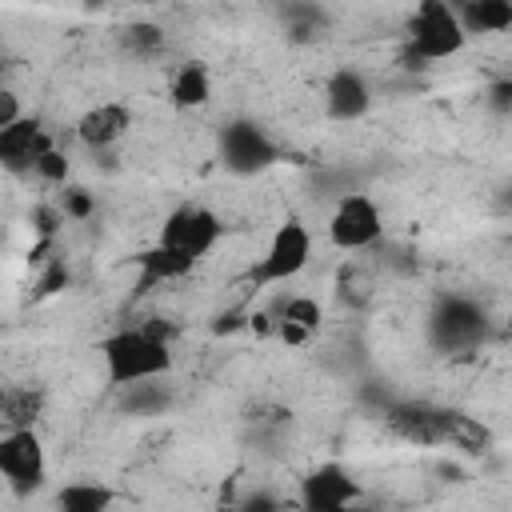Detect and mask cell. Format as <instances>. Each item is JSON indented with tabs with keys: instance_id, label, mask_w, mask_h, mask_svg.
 <instances>
[{
	"instance_id": "6da1fadb",
	"label": "cell",
	"mask_w": 512,
	"mask_h": 512,
	"mask_svg": "<svg viewBox=\"0 0 512 512\" xmlns=\"http://www.w3.org/2000/svg\"><path fill=\"white\" fill-rule=\"evenodd\" d=\"M104 356V372L112 388L136 384V380H152V376H168L172 372V348H168V328L160 320L140 324V328H120L100 344Z\"/></svg>"
},
{
	"instance_id": "7a4b0ae2",
	"label": "cell",
	"mask_w": 512,
	"mask_h": 512,
	"mask_svg": "<svg viewBox=\"0 0 512 512\" xmlns=\"http://www.w3.org/2000/svg\"><path fill=\"white\" fill-rule=\"evenodd\" d=\"M408 44L416 60H448L468 44V32L448 0H420L408 16Z\"/></svg>"
},
{
	"instance_id": "3957f363",
	"label": "cell",
	"mask_w": 512,
	"mask_h": 512,
	"mask_svg": "<svg viewBox=\"0 0 512 512\" xmlns=\"http://www.w3.org/2000/svg\"><path fill=\"white\" fill-rule=\"evenodd\" d=\"M308 260H312V232L300 220H284L272 232L264 256L252 264L248 276H252V284H284V280L300 276L308 268Z\"/></svg>"
},
{
	"instance_id": "277c9868",
	"label": "cell",
	"mask_w": 512,
	"mask_h": 512,
	"mask_svg": "<svg viewBox=\"0 0 512 512\" xmlns=\"http://www.w3.org/2000/svg\"><path fill=\"white\" fill-rule=\"evenodd\" d=\"M220 236H224V224H220V216L212 208H204V204H180V208H172L164 216L156 244L176 248L188 260H204L216 248Z\"/></svg>"
},
{
	"instance_id": "5b68a950",
	"label": "cell",
	"mask_w": 512,
	"mask_h": 512,
	"mask_svg": "<svg viewBox=\"0 0 512 512\" xmlns=\"http://www.w3.org/2000/svg\"><path fill=\"white\" fill-rule=\"evenodd\" d=\"M276 156H280L276 140L256 120H232L220 128V160L228 172H236V176L264 172Z\"/></svg>"
},
{
	"instance_id": "8992f818",
	"label": "cell",
	"mask_w": 512,
	"mask_h": 512,
	"mask_svg": "<svg viewBox=\"0 0 512 512\" xmlns=\"http://www.w3.org/2000/svg\"><path fill=\"white\" fill-rule=\"evenodd\" d=\"M384 232V220H380V208L372 196L364 192H348L336 212L328 216V240L340 248V252H360V248H372Z\"/></svg>"
},
{
	"instance_id": "52a82bcc",
	"label": "cell",
	"mask_w": 512,
	"mask_h": 512,
	"mask_svg": "<svg viewBox=\"0 0 512 512\" xmlns=\"http://www.w3.org/2000/svg\"><path fill=\"white\" fill-rule=\"evenodd\" d=\"M48 460L44 444L32 428H8L0 436V476L12 484V492H32L44 484Z\"/></svg>"
},
{
	"instance_id": "ba28073f",
	"label": "cell",
	"mask_w": 512,
	"mask_h": 512,
	"mask_svg": "<svg viewBox=\"0 0 512 512\" xmlns=\"http://www.w3.org/2000/svg\"><path fill=\"white\" fill-rule=\"evenodd\" d=\"M352 500H356V480L340 464H320L300 484V504L312 512H336V508H348Z\"/></svg>"
},
{
	"instance_id": "9c48e42d",
	"label": "cell",
	"mask_w": 512,
	"mask_h": 512,
	"mask_svg": "<svg viewBox=\"0 0 512 512\" xmlns=\"http://www.w3.org/2000/svg\"><path fill=\"white\" fill-rule=\"evenodd\" d=\"M432 332L440 348H472L484 336V312L464 296H448L432 320Z\"/></svg>"
},
{
	"instance_id": "30bf717a",
	"label": "cell",
	"mask_w": 512,
	"mask_h": 512,
	"mask_svg": "<svg viewBox=\"0 0 512 512\" xmlns=\"http://www.w3.org/2000/svg\"><path fill=\"white\" fill-rule=\"evenodd\" d=\"M388 428L408 444H444V408L424 400H404L384 412Z\"/></svg>"
},
{
	"instance_id": "8fae6325",
	"label": "cell",
	"mask_w": 512,
	"mask_h": 512,
	"mask_svg": "<svg viewBox=\"0 0 512 512\" xmlns=\"http://www.w3.org/2000/svg\"><path fill=\"white\" fill-rule=\"evenodd\" d=\"M52 148V132L36 116H20L0 128V164L4 168H32L40 152Z\"/></svg>"
},
{
	"instance_id": "7c38bea8",
	"label": "cell",
	"mask_w": 512,
	"mask_h": 512,
	"mask_svg": "<svg viewBox=\"0 0 512 512\" xmlns=\"http://www.w3.org/2000/svg\"><path fill=\"white\" fill-rule=\"evenodd\" d=\"M324 108L332 120H360L372 108V88L364 72L356 68H336L324 84Z\"/></svg>"
},
{
	"instance_id": "4fadbf2b",
	"label": "cell",
	"mask_w": 512,
	"mask_h": 512,
	"mask_svg": "<svg viewBox=\"0 0 512 512\" xmlns=\"http://www.w3.org/2000/svg\"><path fill=\"white\" fill-rule=\"evenodd\" d=\"M128 128H132V108H128V104H116V100L96 104V108H88V112L76 120V136H80V144H88V148H108V144H116Z\"/></svg>"
},
{
	"instance_id": "5bb4252c",
	"label": "cell",
	"mask_w": 512,
	"mask_h": 512,
	"mask_svg": "<svg viewBox=\"0 0 512 512\" xmlns=\"http://www.w3.org/2000/svg\"><path fill=\"white\" fill-rule=\"evenodd\" d=\"M168 100H172V108H180V112L204 108V104L212 100V76H208V68H204L200 60L176 64V72H172V80H168Z\"/></svg>"
},
{
	"instance_id": "9a60e30c",
	"label": "cell",
	"mask_w": 512,
	"mask_h": 512,
	"mask_svg": "<svg viewBox=\"0 0 512 512\" xmlns=\"http://www.w3.org/2000/svg\"><path fill=\"white\" fill-rule=\"evenodd\" d=\"M136 264H140V292H148L160 280H180V276H188L196 268V260H188L184 252L164 248V244H152L148 252H140Z\"/></svg>"
},
{
	"instance_id": "2e32d148",
	"label": "cell",
	"mask_w": 512,
	"mask_h": 512,
	"mask_svg": "<svg viewBox=\"0 0 512 512\" xmlns=\"http://www.w3.org/2000/svg\"><path fill=\"white\" fill-rule=\"evenodd\" d=\"M444 444H452V448H460V452H468V456H484V452L492 448V432H488V424H480L476 416L444 408Z\"/></svg>"
},
{
	"instance_id": "e0dca14e",
	"label": "cell",
	"mask_w": 512,
	"mask_h": 512,
	"mask_svg": "<svg viewBox=\"0 0 512 512\" xmlns=\"http://www.w3.org/2000/svg\"><path fill=\"white\" fill-rule=\"evenodd\" d=\"M460 24L468 36H480V32H504L512 24V0H464L456 8Z\"/></svg>"
},
{
	"instance_id": "ac0fdd59",
	"label": "cell",
	"mask_w": 512,
	"mask_h": 512,
	"mask_svg": "<svg viewBox=\"0 0 512 512\" xmlns=\"http://www.w3.org/2000/svg\"><path fill=\"white\" fill-rule=\"evenodd\" d=\"M44 412V392L40 388H4V400H0V420L8 428H32Z\"/></svg>"
},
{
	"instance_id": "d6986e66",
	"label": "cell",
	"mask_w": 512,
	"mask_h": 512,
	"mask_svg": "<svg viewBox=\"0 0 512 512\" xmlns=\"http://www.w3.org/2000/svg\"><path fill=\"white\" fill-rule=\"evenodd\" d=\"M56 504L64 512H104V508L116 504V492L104 488V484H92V480H76V484L56 492Z\"/></svg>"
},
{
	"instance_id": "ffe728a7",
	"label": "cell",
	"mask_w": 512,
	"mask_h": 512,
	"mask_svg": "<svg viewBox=\"0 0 512 512\" xmlns=\"http://www.w3.org/2000/svg\"><path fill=\"white\" fill-rule=\"evenodd\" d=\"M120 48L132 52V56H156V52H164V28L148 24V20L124 24L120 28Z\"/></svg>"
},
{
	"instance_id": "44dd1931",
	"label": "cell",
	"mask_w": 512,
	"mask_h": 512,
	"mask_svg": "<svg viewBox=\"0 0 512 512\" xmlns=\"http://www.w3.org/2000/svg\"><path fill=\"white\" fill-rule=\"evenodd\" d=\"M268 316H272V320H296V324H304L308 332L320 328V304H316L312 296H280Z\"/></svg>"
},
{
	"instance_id": "7402d4cb",
	"label": "cell",
	"mask_w": 512,
	"mask_h": 512,
	"mask_svg": "<svg viewBox=\"0 0 512 512\" xmlns=\"http://www.w3.org/2000/svg\"><path fill=\"white\" fill-rule=\"evenodd\" d=\"M164 404H168V392L160 388V376L124 384V408L128 412H160Z\"/></svg>"
},
{
	"instance_id": "603a6c76",
	"label": "cell",
	"mask_w": 512,
	"mask_h": 512,
	"mask_svg": "<svg viewBox=\"0 0 512 512\" xmlns=\"http://www.w3.org/2000/svg\"><path fill=\"white\" fill-rule=\"evenodd\" d=\"M336 284H340V300L344 304H352V308H360L368 296H372V276L364 272V268H340V276H336Z\"/></svg>"
},
{
	"instance_id": "cb8c5ba5",
	"label": "cell",
	"mask_w": 512,
	"mask_h": 512,
	"mask_svg": "<svg viewBox=\"0 0 512 512\" xmlns=\"http://www.w3.org/2000/svg\"><path fill=\"white\" fill-rule=\"evenodd\" d=\"M68 168H72V164H68V156H64L56 144H52L48 152H40L36 164H32V172H36L40 180H48V184H64V180H68Z\"/></svg>"
},
{
	"instance_id": "d4e9b609",
	"label": "cell",
	"mask_w": 512,
	"mask_h": 512,
	"mask_svg": "<svg viewBox=\"0 0 512 512\" xmlns=\"http://www.w3.org/2000/svg\"><path fill=\"white\" fill-rule=\"evenodd\" d=\"M60 212L72 216V220H88V216L96 212V200H92L84 188H64V204H60Z\"/></svg>"
},
{
	"instance_id": "484cf974",
	"label": "cell",
	"mask_w": 512,
	"mask_h": 512,
	"mask_svg": "<svg viewBox=\"0 0 512 512\" xmlns=\"http://www.w3.org/2000/svg\"><path fill=\"white\" fill-rule=\"evenodd\" d=\"M64 284H68L64 260H48V268H44V276H40V284H36V296H52V292H60Z\"/></svg>"
},
{
	"instance_id": "4316f807",
	"label": "cell",
	"mask_w": 512,
	"mask_h": 512,
	"mask_svg": "<svg viewBox=\"0 0 512 512\" xmlns=\"http://www.w3.org/2000/svg\"><path fill=\"white\" fill-rule=\"evenodd\" d=\"M20 116H24V112H20V96L0 84V128L12 124V120H20Z\"/></svg>"
},
{
	"instance_id": "83f0119b",
	"label": "cell",
	"mask_w": 512,
	"mask_h": 512,
	"mask_svg": "<svg viewBox=\"0 0 512 512\" xmlns=\"http://www.w3.org/2000/svg\"><path fill=\"white\" fill-rule=\"evenodd\" d=\"M488 104H492L496 112H512V80H496V84L488 88Z\"/></svg>"
},
{
	"instance_id": "f1b7e54d",
	"label": "cell",
	"mask_w": 512,
	"mask_h": 512,
	"mask_svg": "<svg viewBox=\"0 0 512 512\" xmlns=\"http://www.w3.org/2000/svg\"><path fill=\"white\" fill-rule=\"evenodd\" d=\"M276 336H280L284 344H292V348H296V344H304L312 332H308L304 324H296V320H276Z\"/></svg>"
},
{
	"instance_id": "f546056e",
	"label": "cell",
	"mask_w": 512,
	"mask_h": 512,
	"mask_svg": "<svg viewBox=\"0 0 512 512\" xmlns=\"http://www.w3.org/2000/svg\"><path fill=\"white\" fill-rule=\"evenodd\" d=\"M0 400H4V388H0Z\"/></svg>"
}]
</instances>
